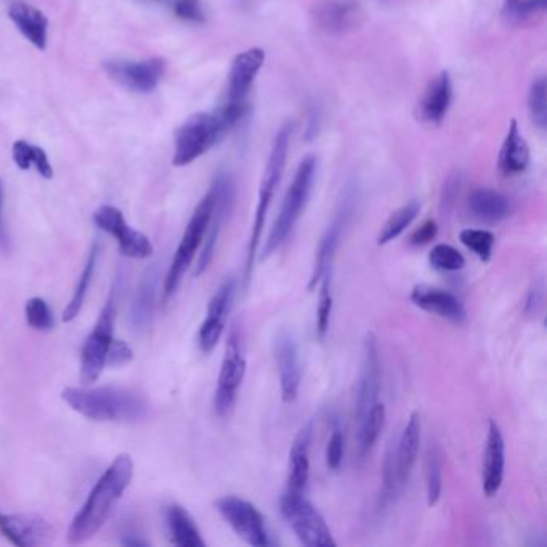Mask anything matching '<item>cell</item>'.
<instances>
[{
	"mask_svg": "<svg viewBox=\"0 0 547 547\" xmlns=\"http://www.w3.org/2000/svg\"><path fill=\"white\" fill-rule=\"evenodd\" d=\"M26 321L36 331H50L55 326L52 308L41 297H33L26 304Z\"/></svg>",
	"mask_w": 547,
	"mask_h": 547,
	"instance_id": "41",
	"label": "cell"
},
{
	"mask_svg": "<svg viewBox=\"0 0 547 547\" xmlns=\"http://www.w3.org/2000/svg\"><path fill=\"white\" fill-rule=\"evenodd\" d=\"M313 426L308 422L307 426L300 429L289 451V477L286 490L304 493L310 480V443H312Z\"/></svg>",
	"mask_w": 547,
	"mask_h": 547,
	"instance_id": "24",
	"label": "cell"
},
{
	"mask_svg": "<svg viewBox=\"0 0 547 547\" xmlns=\"http://www.w3.org/2000/svg\"><path fill=\"white\" fill-rule=\"evenodd\" d=\"M506 472V443L498 422L488 424L487 445L483 453L482 487L488 498L498 495Z\"/></svg>",
	"mask_w": 547,
	"mask_h": 547,
	"instance_id": "21",
	"label": "cell"
},
{
	"mask_svg": "<svg viewBox=\"0 0 547 547\" xmlns=\"http://www.w3.org/2000/svg\"><path fill=\"white\" fill-rule=\"evenodd\" d=\"M318 129H320V113H318L317 108H312L308 111L307 135H305V138L313 140L318 135Z\"/></svg>",
	"mask_w": 547,
	"mask_h": 547,
	"instance_id": "50",
	"label": "cell"
},
{
	"mask_svg": "<svg viewBox=\"0 0 547 547\" xmlns=\"http://www.w3.org/2000/svg\"><path fill=\"white\" fill-rule=\"evenodd\" d=\"M225 135L217 114L196 113L175 134L174 166L185 167L211 150Z\"/></svg>",
	"mask_w": 547,
	"mask_h": 547,
	"instance_id": "7",
	"label": "cell"
},
{
	"mask_svg": "<svg viewBox=\"0 0 547 547\" xmlns=\"http://www.w3.org/2000/svg\"><path fill=\"white\" fill-rule=\"evenodd\" d=\"M156 288H158V270L151 268L140 283L134 305H132V325L137 329H145L153 320L156 307Z\"/></svg>",
	"mask_w": 547,
	"mask_h": 547,
	"instance_id": "30",
	"label": "cell"
},
{
	"mask_svg": "<svg viewBox=\"0 0 547 547\" xmlns=\"http://www.w3.org/2000/svg\"><path fill=\"white\" fill-rule=\"evenodd\" d=\"M422 422L419 413H413L406 422L402 435L398 437L397 459L398 474L402 485L410 479L416 459H418L419 448H421Z\"/></svg>",
	"mask_w": 547,
	"mask_h": 547,
	"instance_id": "29",
	"label": "cell"
},
{
	"mask_svg": "<svg viewBox=\"0 0 547 547\" xmlns=\"http://www.w3.org/2000/svg\"><path fill=\"white\" fill-rule=\"evenodd\" d=\"M385 416H387L385 406L377 402L358 421V450H360L361 458H366L369 451L376 445L377 438L384 429Z\"/></svg>",
	"mask_w": 547,
	"mask_h": 547,
	"instance_id": "31",
	"label": "cell"
},
{
	"mask_svg": "<svg viewBox=\"0 0 547 547\" xmlns=\"http://www.w3.org/2000/svg\"><path fill=\"white\" fill-rule=\"evenodd\" d=\"M116 289H113L106 300L97 325L87 337L81 353V382L82 385L94 384L103 369L106 368V355L113 342L114 323H116Z\"/></svg>",
	"mask_w": 547,
	"mask_h": 547,
	"instance_id": "8",
	"label": "cell"
},
{
	"mask_svg": "<svg viewBox=\"0 0 547 547\" xmlns=\"http://www.w3.org/2000/svg\"><path fill=\"white\" fill-rule=\"evenodd\" d=\"M530 166V148L519 130V124L512 119L506 138L499 151L498 167L506 177L523 174Z\"/></svg>",
	"mask_w": 547,
	"mask_h": 547,
	"instance_id": "25",
	"label": "cell"
},
{
	"mask_svg": "<svg viewBox=\"0 0 547 547\" xmlns=\"http://www.w3.org/2000/svg\"><path fill=\"white\" fill-rule=\"evenodd\" d=\"M61 397L76 413L97 422H137L150 414V405L142 395L121 387H68Z\"/></svg>",
	"mask_w": 547,
	"mask_h": 547,
	"instance_id": "2",
	"label": "cell"
},
{
	"mask_svg": "<svg viewBox=\"0 0 547 547\" xmlns=\"http://www.w3.org/2000/svg\"><path fill=\"white\" fill-rule=\"evenodd\" d=\"M167 530L172 544L179 547H204L206 541L201 536L195 520L179 504H171L164 509Z\"/></svg>",
	"mask_w": 547,
	"mask_h": 547,
	"instance_id": "28",
	"label": "cell"
},
{
	"mask_svg": "<svg viewBox=\"0 0 547 547\" xmlns=\"http://www.w3.org/2000/svg\"><path fill=\"white\" fill-rule=\"evenodd\" d=\"M544 302V283L539 280L536 283H533L530 289H528L527 297H525V302H523V313L527 317H533V315H538L539 310L543 307Z\"/></svg>",
	"mask_w": 547,
	"mask_h": 547,
	"instance_id": "47",
	"label": "cell"
},
{
	"mask_svg": "<svg viewBox=\"0 0 547 547\" xmlns=\"http://www.w3.org/2000/svg\"><path fill=\"white\" fill-rule=\"evenodd\" d=\"M13 161L20 167L21 171H28L31 167H36V171L44 177V179H53V167L50 164L49 156L42 150L41 146L33 145V143L18 140L13 143L12 148Z\"/></svg>",
	"mask_w": 547,
	"mask_h": 547,
	"instance_id": "32",
	"label": "cell"
},
{
	"mask_svg": "<svg viewBox=\"0 0 547 547\" xmlns=\"http://www.w3.org/2000/svg\"><path fill=\"white\" fill-rule=\"evenodd\" d=\"M94 222L118 241L122 256L130 259H146L153 256V244L140 231L127 225L118 207L102 206L94 214Z\"/></svg>",
	"mask_w": 547,
	"mask_h": 547,
	"instance_id": "13",
	"label": "cell"
},
{
	"mask_svg": "<svg viewBox=\"0 0 547 547\" xmlns=\"http://www.w3.org/2000/svg\"><path fill=\"white\" fill-rule=\"evenodd\" d=\"M381 394V358L379 347L373 333L366 334L361 357L360 377L357 384V403H355V418L360 421L369 408L377 403Z\"/></svg>",
	"mask_w": 547,
	"mask_h": 547,
	"instance_id": "15",
	"label": "cell"
},
{
	"mask_svg": "<svg viewBox=\"0 0 547 547\" xmlns=\"http://www.w3.org/2000/svg\"><path fill=\"white\" fill-rule=\"evenodd\" d=\"M214 204L215 196L211 188L207 191L203 201L198 204L193 215H191L187 230L183 233L182 241H180L174 260H172L171 268L167 272L166 281H164V300L166 302L175 296V292L182 283L183 276L193 264L199 246L203 244L207 227L211 222L212 212H214Z\"/></svg>",
	"mask_w": 547,
	"mask_h": 547,
	"instance_id": "5",
	"label": "cell"
},
{
	"mask_svg": "<svg viewBox=\"0 0 547 547\" xmlns=\"http://www.w3.org/2000/svg\"><path fill=\"white\" fill-rule=\"evenodd\" d=\"M175 15L190 23H204L206 12H204L201 0H174L172 4Z\"/></svg>",
	"mask_w": 547,
	"mask_h": 547,
	"instance_id": "45",
	"label": "cell"
},
{
	"mask_svg": "<svg viewBox=\"0 0 547 547\" xmlns=\"http://www.w3.org/2000/svg\"><path fill=\"white\" fill-rule=\"evenodd\" d=\"M462 188V175L459 172H454L451 174L448 179L443 183L442 195H440V212L443 215L450 214L453 211L454 206H456V201H458L459 193H461Z\"/></svg>",
	"mask_w": 547,
	"mask_h": 547,
	"instance_id": "43",
	"label": "cell"
},
{
	"mask_svg": "<svg viewBox=\"0 0 547 547\" xmlns=\"http://www.w3.org/2000/svg\"><path fill=\"white\" fill-rule=\"evenodd\" d=\"M9 17L13 25L17 26L26 41L39 50L47 49V31H49V20L41 10L25 2H15L10 5Z\"/></svg>",
	"mask_w": 547,
	"mask_h": 547,
	"instance_id": "26",
	"label": "cell"
},
{
	"mask_svg": "<svg viewBox=\"0 0 547 547\" xmlns=\"http://www.w3.org/2000/svg\"><path fill=\"white\" fill-rule=\"evenodd\" d=\"M318 161L313 154H308L297 167L296 175L289 185L286 196H284L283 206H281L280 215L273 225L267 243H265L264 252L260 260H267L273 256L278 249L283 246L284 241L288 240L292 230L296 227L300 217L304 214L310 196H312L315 177H317Z\"/></svg>",
	"mask_w": 547,
	"mask_h": 547,
	"instance_id": "4",
	"label": "cell"
},
{
	"mask_svg": "<svg viewBox=\"0 0 547 547\" xmlns=\"http://www.w3.org/2000/svg\"><path fill=\"white\" fill-rule=\"evenodd\" d=\"M235 294L236 280L228 278L223 281L222 286L212 296L209 307H207L206 320L199 328V349L204 353H211L219 344L223 329H225V320H227V315L230 313L233 300H235Z\"/></svg>",
	"mask_w": 547,
	"mask_h": 547,
	"instance_id": "17",
	"label": "cell"
},
{
	"mask_svg": "<svg viewBox=\"0 0 547 547\" xmlns=\"http://www.w3.org/2000/svg\"><path fill=\"white\" fill-rule=\"evenodd\" d=\"M132 358H134V352L129 345L124 341H114L113 339L110 349H108V355H106V366L118 368V366L127 365Z\"/></svg>",
	"mask_w": 547,
	"mask_h": 547,
	"instance_id": "46",
	"label": "cell"
},
{
	"mask_svg": "<svg viewBox=\"0 0 547 547\" xmlns=\"http://www.w3.org/2000/svg\"><path fill=\"white\" fill-rule=\"evenodd\" d=\"M313 20L329 34L350 33L363 20L358 0H318L313 5Z\"/></svg>",
	"mask_w": 547,
	"mask_h": 547,
	"instance_id": "20",
	"label": "cell"
},
{
	"mask_svg": "<svg viewBox=\"0 0 547 547\" xmlns=\"http://www.w3.org/2000/svg\"><path fill=\"white\" fill-rule=\"evenodd\" d=\"M438 225L435 220L429 219L422 223L418 230H414L413 235L410 236V244L414 248H421V246H427L437 238Z\"/></svg>",
	"mask_w": 547,
	"mask_h": 547,
	"instance_id": "48",
	"label": "cell"
},
{
	"mask_svg": "<svg viewBox=\"0 0 547 547\" xmlns=\"http://www.w3.org/2000/svg\"><path fill=\"white\" fill-rule=\"evenodd\" d=\"M547 0H506L504 17L509 21H523L546 10Z\"/></svg>",
	"mask_w": 547,
	"mask_h": 547,
	"instance_id": "42",
	"label": "cell"
},
{
	"mask_svg": "<svg viewBox=\"0 0 547 547\" xmlns=\"http://www.w3.org/2000/svg\"><path fill=\"white\" fill-rule=\"evenodd\" d=\"M345 438L341 429H334L326 446V466L331 471H337L344 461Z\"/></svg>",
	"mask_w": 547,
	"mask_h": 547,
	"instance_id": "44",
	"label": "cell"
},
{
	"mask_svg": "<svg viewBox=\"0 0 547 547\" xmlns=\"http://www.w3.org/2000/svg\"><path fill=\"white\" fill-rule=\"evenodd\" d=\"M0 533L10 543L20 547H37L49 544L53 528L39 515L2 514L0 512Z\"/></svg>",
	"mask_w": 547,
	"mask_h": 547,
	"instance_id": "19",
	"label": "cell"
},
{
	"mask_svg": "<svg viewBox=\"0 0 547 547\" xmlns=\"http://www.w3.org/2000/svg\"><path fill=\"white\" fill-rule=\"evenodd\" d=\"M98 246L95 244L92 251H90L89 260H87L86 267L82 270L81 278L77 281L76 289H74L73 297L69 300V304L66 305L65 312H63V321L69 323L81 313L82 305L86 302L87 292H89L90 283L94 280L95 270H97L98 260Z\"/></svg>",
	"mask_w": 547,
	"mask_h": 547,
	"instance_id": "35",
	"label": "cell"
},
{
	"mask_svg": "<svg viewBox=\"0 0 547 547\" xmlns=\"http://www.w3.org/2000/svg\"><path fill=\"white\" fill-rule=\"evenodd\" d=\"M318 284H320V294H318L317 308V337L323 341L328 334L331 313H333V270L326 272Z\"/></svg>",
	"mask_w": 547,
	"mask_h": 547,
	"instance_id": "37",
	"label": "cell"
},
{
	"mask_svg": "<svg viewBox=\"0 0 547 547\" xmlns=\"http://www.w3.org/2000/svg\"><path fill=\"white\" fill-rule=\"evenodd\" d=\"M211 188L215 196L214 212H212L211 222H209L206 236H204L206 243H204L203 251H201V256H199L195 276L203 275L207 268H209V265H211L223 222H225L228 214H230L233 201H235V185H233L227 174L217 175Z\"/></svg>",
	"mask_w": 547,
	"mask_h": 547,
	"instance_id": "14",
	"label": "cell"
},
{
	"mask_svg": "<svg viewBox=\"0 0 547 547\" xmlns=\"http://www.w3.org/2000/svg\"><path fill=\"white\" fill-rule=\"evenodd\" d=\"M451 102H453V82H451L450 73L443 71L430 81L426 94L422 97L421 111H419L422 121L435 126L442 124L450 111Z\"/></svg>",
	"mask_w": 547,
	"mask_h": 547,
	"instance_id": "23",
	"label": "cell"
},
{
	"mask_svg": "<svg viewBox=\"0 0 547 547\" xmlns=\"http://www.w3.org/2000/svg\"><path fill=\"white\" fill-rule=\"evenodd\" d=\"M443 490V456L437 445H430L426 459L427 504L434 507Z\"/></svg>",
	"mask_w": 547,
	"mask_h": 547,
	"instance_id": "36",
	"label": "cell"
},
{
	"mask_svg": "<svg viewBox=\"0 0 547 547\" xmlns=\"http://www.w3.org/2000/svg\"><path fill=\"white\" fill-rule=\"evenodd\" d=\"M105 71L119 86L137 94H150L158 89L159 82L166 73V61L163 58L143 61L113 60L105 63Z\"/></svg>",
	"mask_w": 547,
	"mask_h": 547,
	"instance_id": "12",
	"label": "cell"
},
{
	"mask_svg": "<svg viewBox=\"0 0 547 547\" xmlns=\"http://www.w3.org/2000/svg\"><path fill=\"white\" fill-rule=\"evenodd\" d=\"M528 110L539 129L547 126V86L544 77H538L528 90Z\"/></svg>",
	"mask_w": 547,
	"mask_h": 547,
	"instance_id": "40",
	"label": "cell"
},
{
	"mask_svg": "<svg viewBox=\"0 0 547 547\" xmlns=\"http://www.w3.org/2000/svg\"><path fill=\"white\" fill-rule=\"evenodd\" d=\"M280 507L281 514L296 533L300 543L308 547L336 546L333 533L326 525L323 515L305 498L304 493L284 491Z\"/></svg>",
	"mask_w": 547,
	"mask_h": 547,
	"instance_id": "6",
	"label": "cell"
},
{
	"mask_svg": "<svg viewBox=\"0 0 547 547\" xmlns=\"http://www.w3.org/2000/svg\"><path fill=\"white\" fill-rule=\"evenodd\" d=\"M419 212H421V203L416 199L397 209L384 223L381 233L377 236V246H385L397 240L398 236L402 235L403 231L416 220Z\"/></svg>",
	"mask_w": 547,
	"mask_h": 547,
	"instance_id": "34",
	"label": "cell"
},
{
	"mask_svg": "<svg viewBox=\"0 0 547 547\" xmlns=\"http://www.w3.org/2000/svg\"><path fill=\"white\" fill-rule=\"evenodd\" d=\"M122 546L127 547H143V546H150V543L148 541H145V539L140 538L138 535H126L124 538L121 539Z\"/></svg>",
	"mask_w": 547,
	"mask_h": 547,
	"instance_id": "51",
	"label": "cell"
},
{
	"mask_svg": "<svg viewBox=\"0 0 547 547\" xmlns=\"http://www.w3.org/2000/svg\"><path fill=\"white\" fill-rule=\"evenodd\" d=\"M273 355L280 373L281 397L284 403H294L302 382L299 345L288 331H280L273 342Z\"/></svg>",
	"mask_w": 547,
	"mask_h": 547,
	"instance_id": "16",
	"label": "cell"
},
{
	"mask_svg": "<svg viewBox=\"0 0 547 547\" xmlns=\"http://www.w3.org/2000/svg\"><path fill=\"white\" fill-rule=\"evenodd\" d=\"M265 63V52L259 47L244 50L236 55L231 63L228 74L227 102L228 105H246L257 74Z\"/></svg>",
	"mask_w": 547,
	"mask_h": 547,
	"instance_id": "18",
	"label": "cell"
},
{
	"mask_svg": "<svg viewBox=\"0 0 547 547\" xmlns=\"http://www.w3.org/2000/svg\"><path fill=\"white\" fill-rule=\"evenodd\" d=\"M397 443L398 437L394 435L390 438L385 450L384 466H382V506L392 503L400 493V488L403 487L398 474Z\"/></svg>",
	"mask_w": 547,
	"mask_h": 547,
	"instance_id": "33",
	"label": "cell"
},
{
	"mask_svg": "<svg viewBox=\"0 0 547 547\" xmlns=\"http://www.w3.org/2000/svg\"><path fill=\"white\" fill-rule=\"evenodd\" d=\"M411 302L424 312L432 313L443 320L461 325L467 318L466 307L458 297L451 292L443 291L434 286L419 284L411 291Z\"/></svg>",
	"mask_w": 547,
	"mask_h": 547,
	"instance_id": "22",
	"label": "cell"
},
{
	"mask_svg": "<svg viewBox=\"0 0 547 547\" xmlns=\"http://www.w3.org/2000/svg\"><path fill=\"white\" fill-rule=\"evenodd\" d=\"M459 240L469 251L474 252L482 262H490L495 248V235L488 230L480 228H466L459 233Z\"/></svg>",
	"mask_w": 547,
	"mask_h": 547,
	"instance_id": "38",
	"label": "cell"
},
{
	"mask_svg": "<svg viewBox=\"0 0 547 547\" xmlns=\"http://www.w3.org/2000/svg\"><path fill=\"white\" fill-rule=\"evenodd\" d=\"M292 124L286 122L276 132L273 140L272 151L268 156L265 166L264 177L260 182L259 201H257L256 215L252 223L251 238H249L248 252H246V265H244V289L249 288L256 264L257 249H259L260 238L264 233L265 220H267L270 204L275 198L276 188L283 179L284 167L288 161L289 145H291Z\"/></svg>",
	"mask_w": 547,
	"mask_h": 547,
	"instance_id": "3",
	"label": "cell"
},
{
	"mask_svg": "<svg viewBox=\"0 0 547 547\" xmlns=\"http://www.w3.org/2000/svg\"><path fill=\"white\" fill-rule=\"evenodd\" d=\"M246 357H244L243 342L240 333L233 329L228 336L225 355L220 366L219 382L215 390L214 408L220 418H227L233 410L238 397V390L246 376Z\"/></svg>",
	"mask_w": 547,
	"mask_h": 547,
	"instance_id": "9",
	"label": "cell"
},
{
	"mask_svg": "<svg viewBox=\"0 0 547 547\" xmlns=\"http://www.w3.org/2000/svg\"><path fill=\"white\" fill-rule=\"evenodd\" d=\"M9 251L10 236L4 223V182L0 180V252Z\"/></svg>",
	"mask_w": 547,
	"mask_h": 547,
	"instance_id": "49",
	"label": "cell"
},
{
	"mask_svg": "<svg viewBox=\"0 0 547 547\" xmlns=\"http://www.w3.org/2000/svg\"><path fill=\"white\" fill-rule=\"evenodd\" d=\"M215 507L244 543L257 547L273 544L265 517L254 504L238 496H223L215 501Z\"/></svg>",
	"mask_w": 547,
	"mask_h": 547,
	"instance_id": "10",
	"label": "cell"
},
{
	"mask_svg": "<svg viewBox=\"0 0 547 547\" xmlns=\"http://www.w3.org/2000/svg\"><path fill=\"white\" fill-rule=\"evenodd\" d=\"M472 217L485 223H498L511 215V203L506 196L491 188H475L467 199Z\"/></svg>",
	"mask_w": 547,
	"mask_h": 547,
	"instance_id": "27",
	"label": "cell"
},
{
	"mask_svg": "<svg viewBox=\"0 0 547 547\" xmlns=\"http://www.w3.org/2000/svg\"><path fill=\"white\" fill-rule=\"evenodd\" d=\"M355 203H357V190H355V187H349L342 195L341 204L337 207L333 222L329 223L328 230L321 238L317 259H315L313 272L310 275V281H308V291H315L323 275L329 270H333L334 256H336L337 248L341 244L345 227L349 225Z\"/></svg>",
	"mask_w": 547,
	"mask_h": 547,
	"instance_id": "11",
	"label": "cell"
},
{
	"mask_svg": "<svg viewBox=\"0 0 547 547\" xmlns=\"http://www.w3.org/2000/svg\"><path fill=\"white\" fill-rule=\"evenodd\" d=\"M429 264L440 272H459L466 267V257L450 244H437L429 252Z\"/></svg>",
	"mask_w": 547,
	"mask_h": 547,
	"instance_id": "39",
	"label": "cell"
},
{
	"mask_svg": "<svg viewBox=\"0 0 547 547\" xmlns=\"http://www.w3.org/2000/svg\"><path fill=\"white\" fill-rule=\"evenodd\" d=\"M132 479L134 461L129 454H119L95 483L86 503L74 517L68 530L69 544H84L97 535L103 523L110 517L114 504L124 495Z\"/></svg>",
	"mask_w": 547,
	"mask_h": 547,
	"instance_id": "1",
	"label": "cell"
}]
</instances>
